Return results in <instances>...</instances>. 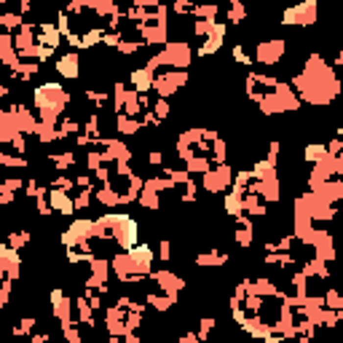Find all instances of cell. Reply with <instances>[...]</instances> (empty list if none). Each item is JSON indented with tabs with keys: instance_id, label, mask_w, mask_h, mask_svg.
<instances>
[{
	"instance_id": "cell-1",
	"label": "cell",
	"mask_w": 343,
	"mask_h": 343,
	"mask_svg": "<svg viewBox=\"0 0 343 343\" xmlns=\"http://www.w3.org/2000/svg\"><path fill=\"white\" fill-rule=\"evenodd\" d=\"M75 65H78V59H75L73 54H70V56H65V59L59 62V73H65V75L75 78V75H78V67H75Z\"/></svg>"
},
{
	"instance_id": "cell-2",
	"label": "cell",
	"mask_w": 343,
	"mask_h": 343,
	"mask_svg": "<svg viewBox=\"0 0 343 343\" xmlns=\"http://www.w3.org/2000/svg\"><path fill=\"white\" fill-rule=\"evenodd\" d=\"M131 81L137 83V89H147V86H150V73L140 70V73H134V75H131Z\"/></svg>"
}]
</instances>
